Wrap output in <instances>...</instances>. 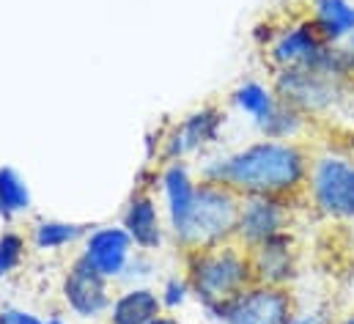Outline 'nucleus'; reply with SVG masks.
Wrapping results in <instances>:
<instances>
[{"label": "nucleus", "instance_id": "f257e3e1", "mask_svg": "<svg viewBox=\"0 0 354 324\" xmlns=\"http://www.w3.org/2000/svg\"><path fill=\"white\" fill-rule=\"evenodd\" d=\"M313 160L308 141H269L256 138L231 152H220L198 165V179L223 184L239 198L280 195L302 198Z\"/></svg>", "mask_w": 354, "mask_h": 324}, {"label": "nucleus", "instance_id": "f03ea898", "mask_svg": "<svg viewBox=\"0 0 354 324\" xmlns=\"http://www.w3.org/2000/svg\"><path fill=\"white\" fill-rule=\"evenodd\" d=\"M181 275L187 278L192 300L206 311V316L256 283L250 253L236 240L214 247L184 250Z\"/></svg>", "mask_w": 354, "mask_h": 324}, {"label": "nucleus", "instance_id": "7ed1b4c3", "mask_svg": "<svg viewBox=\"0 0 354 324\" xmlns=\"http://www.w3.org/2000/svg\"><path fill=\"white\" fill-rule=\"evenodd\" d=\"M302 209L330 226H354V154L338 146L313 149Z\"/></svg>", "mask_w": 354, "mask_h": 324}, {"label": "nucleus", "instance_id": "20e7f679", "mask_svg": "<svg viewBox=\"0 0 354 324\" xmlns=\"http://www.w3.org/2000/svg\"><path fill=\"white\" fill-rule=\"evenodd\" d=\"M239 206H242V198L234 190L198 179V192H195L192 209H189L184 226L171 237V242L176 244L181 253L231 242L236 237Z\"/></svg>", "mask_w": 354, "mask_h": 324}, {"label": "nucleus", "instance_id": "39448f33", "mask_svg": "<svg viewBox=\"0 0 354 324\" xmlns=\"http://www.w3.org/2000/svg\"><path fill=\"white\" fill-rule=\"evenodd\" d=\"M253 39L261 47L266 66L272 72L316 69L330 47L305 14L288 17L283 22H261V25H256Z\"/></svg>", "mask_w": 354, "mask_h": 324}, {"label": "nucleus", "instance_id": "423d86ee", "mask_svg": "<svg viewBox=\"0 0 354 324\" xmlns=\"http://www.w3.org/2000/svg\"><path fill=\"white\" fill-rule=\"evenodd\" d=\"M272 85L280 99L299 107L313 124L341 116L354 102V85L333 80L319 69H280L272 72Z\"/></svg>", "mask_w": 354, "mask_h": 324}, {"label": "nucleus", "instance_id": "0eeeda50", "mask_svg": "<svg viewBox=\"0 0 354 324\" xmlns=\"http://www.w3.org/2000/svg\"><path fill=\"white\" fill-rule=\"evenodd\" d=\"M299 308L294 289L253 283L225 305H220L209 319L217 324H286Z\"/></svg>", "mask_w": 354, "mask_h": 324}, {"label": "nucleus", "instance_id": "6e6552de", "mask_svg": "<svg viewBox=\"0 0 354 324\" xmlns=\"http://www.w3.org/2000/svg\"><path fill=\"white\" fill-rule=\"evenodd\" d=\"M61 303L64 311L80 322H104L113 305V283L99 275L86 258L75 255L61 278Z\"/></svg>", "mask_w": 354, "mask_h": 324}, {"label": "nucleus", "instance_id": "1a4fd4ad", "mask_svg": "<svg viewBox=\"0 0 354 324\" xmlns=\"http://www.w3.org/2000/svg\"><path fill=\"white\" fill-rule=\"evenodd\" d=\"M225 110L217 105H203L192 113H187L181 121H176L162 138H160V160L176 162L187 160L192 154H203L206 149L217 146L223 141L225 129Z\"/></svg>", "mask_w": 354, "mask_h": 324}, {"label": "nucleus", "instance_id": "9d476101", "mask_svg": "<svg viewBox=\"0 0 354 324\" xmlns=\"http://www.w3.org/2000/svg\"><path fill=\"white\" fill-rule=\"evenodd\" d=\"M302 201L299 198H280V195H250L242 198L239 220H236V242L242 247H256L274 234L294 231L299 217Z\"/></svg>", "mask_w": 354, "mask_h": 324}, {"label": "nucleus", "instance_id": "9b49d317", "mask_svg": "<svg viewBox=\"0 0 354 324\" xmlns=\"http://www.w3.org/2000/svg\"><path fill=\"white\" fill-rule=\"evenodd\" d=\"M248 253H250L256 283L294 289L297 280L302 278V244L297 231L274 234L256 247H250Z\"/></svg>", "mask_w": 354, "mask_h": 324}, {"label": "nucleus", "instance_id": "f8f14e48", "mask_svg": "<svg viewBox=\"0 0 354 324\" xmlns=\"http://www.w3.org/2000/svg\"><path fill=\"white\" fill-rule=\"evenodd\" d=\"M132 244L143 253H157L165 240H168V223H165V212L154 198V190L149 187H138L132 192V198L127 201L124 212H121V223H118Z\"/></svg>", "mask_w": 354, "mask_h": 324}, {"label": "nucleus", "instance_id": "ddd939ff", "mask_svg": "<svg viewBox=\"0 0 354 324\" xmlns=\"http://www.w3.org/2000/svg\"><path fill=\"white\" fill-rule=\"evenodd\" d=\"M135 250L138 247L132 244L129 234L121 226H96L83 240V250L77 255L86 258L91 267L99 275H104L110 283H121Z\"/></svg>", "mask_w": 354, "mask_h": 324}, {"label": "nucleus", "instance_id": "4468645a", "mask_svg": "<svg viewBox=\"0 0 354 324\" xmlns=\"http://www.w3.org/2000/svg\"><path fill=\"white\" fill-rule=\"evenodd\" d=\"M157 187L162 192V212H165V223H168V237H174L184 226V220L192 209V201L198 192V173L192 170V165L187 160L165 162L160 168Z\"/></svg>", "mask_w": 354, "mask_h": 324}, {"label": "nucleus", "instance_id": "2eb2a0df", "mask_svg": "<svg viewBox=\"0 0 354 324\" xmlns=\"http://www.w3.org/2000/svg\"><path fill=\"white\" fill-rule=\"evenodd\" d=\"M302 14L327 44H349L354 36V0H305Z\"/></svg>", "mask_w": 354, "mask_h": 324}, {"label": "nucleus", "instance_id": "dca6fc26", "mask_svg": "<svg viewBox=\"0 0 354 324\" xmlns=\"http://www.w3.org/2000/svg\"><path fill=\"white\" fill-rule=\"evenodd\" d=\"M165 314L160 289L151 286H124L107 311L104 324H149L154 316Z\"/></svg>", "mask_w": 354, "mask_h": 324}, {"label": "nucleus", "instance_id": "f3484780", "mask_svg": "<svg viewBox=\"0 0 354 324\" xmlns=\"http://www.w3.org/2000/svg\"><path fill=\"white\" fill-rule=\"evenodd\" d=\"M313 127L316 124L299 107L288 105L286 99H277L272 113L256 127V132L259 138H269V141H308L313 135Z\"/></svg>", "mask_w": 354, "mask_h": 324}, {"label": "nucleus", "instance_id": "a211bd4d", "mask_svg": "<svg viewBox=\"0 0 354 324\" xmlns=\"http://www.w3.org/2000/svg\"><path fill=\"white\" fill-rule=\"evenodd\" d=\"M277 91L272 80H259V78H248L231 91V107L245 116L253 127H259L266 116L272 113V107L277 105Z\"/></svg>", "mask_w": 354, "mask_h": 324}, {"label": "nucleus", "instance_id": "6ab92c4d", "mask_svg": "<svg viewBox=\"0 0 354 324\" xmlns=\"http://www.w3.org/2000/svg\"><path fill=\"white\" fill-rule=\"evenodd\" d=\"M88 226L69 220H36L28 231V242L39 253H61L88 237Z\"/></svg>", "mask_w": 354, "mask_h": 324}, {"label": "nucleus", "instance_id": "aec40b11", "mask_svg": "<svg viewBox=\"0 0 354 324\" xmlns=\"http://www.w3.org/2000/svg\"><path fill=\"white\" fill-rule=\"evenodd\" d=\"M30 204H33V198H30L25 179L14 168L0 165V217L14 220L19 215H28Z\"/></svg>", "mask_w": 354, "mask_h": 324}, {"label": "nucleus", "instance_id": "412c9836", "mask_svg": "<svg viewBox=\"0 0 354 324\" xmlns=\"http://www.w3.org/2000/svg\"><path fill=\"white\" fill-rule=\"evenodd\" d=\"M28 237L19 234L17 228H6L0 234V278H11L14 272H19V267L25 264L28 255Z\"/></svg>", "mask_w": 354, "mask_h": 324}, {"label": "nucleus", "instance_id": "4be33fe9", "mask_svg": "<svg viewBox=\"0 0 354 324\" xmlns=\"http://www.w3.org/2000/svg\"><path fill=\"white\" fill-rule=\"evenodd\" d=\"M160 300H162V308H165L168 314H174V311H178L181 305H187V303L192 300L189 283H187V278H184L181 272L162 280V286H160Z\"/></svg>", "mask_w": 354, "mask_h": 324}, {"label": "nucleus", "instance_id": "5701e85b", "mask_svg": "<svg viewBox=\"0 0 354 324\" xmlns=\"http://www.w3.org/2000/svg\"><path fill=\"white\" fill-rule=\"evenodd\" d=\"M151 255H154V253L135 250V255H132V261H129V267H127L121 283H124V286H143L140 280H146V278L154 272V258H151Z\"/></svg>", "mask_w": 354, "mask_h": 324}, {"label": "nucleus", "instance_id": "b1692460", "mask_svg": "<svg viewBox=\"0 0 354 324\" xmlns=\"http://www.w3.org/2000/svg\"><path fill=\"white\" fill-rule=\"evenodd\" d=\"M0 324H47V319H41L39 314L19 308V305H3L0 308Z\"/></svg>", "mask_w": 354, "mask_h": 324}, {"label": "nucleus", "instance_id": "393cba45", "mask_svg": "<svg viewBox=\"0 0 354 324\" xmlns=\"http://www.w3.org/2000/svg\"><path fill=\"white\" fill-rule=\"evenodd\" d=\"M335 316H330L327 308H297V314L288 319L286 324H333Z\"/></svg>", "mask_w": 354, "mask_h": 324}, {"label": "nucleus", "instance_id": "a878e982", "mask_svg": "<svg viewBox=\"0 0 354 324\" xmlns=\"http://www.w3.org/2000/svg\"><path fill=\"white\" fill-rule=\"evenodd\" d=\"M149 324H181V319H178V316H174V314H168V311H165V314L154 316V319H151Z\"/></svg>", "mask_w": 354, "mask_h": 324}, {"label": "nucleus", "instance_id": "bb28decb", "mask_svg": "<svg viewBox=\"0 0 354 324\" xmlns=\"http://www.w3.org/2000/svg\"><path fill=\"white\" fill-rule=\"evenodd\" d=\"M333 324H354V311L344 314V316H335V319H333Z\"/></svg>", "mask_w": 354, "mask_h": 324}, {"label": "nucleus", "instance_id": "cd10ccee", "mask_svg": "<svg viewBox=\"0 0 354 324\" xmlns=\"http://www.w3.org/2000/svg\"><path fill=\"white\" fill-rule=\"evenodd\" d=\"M47 324H72L66 316H61V314H53V316H47Z\"/></svg>", "mask_w": 354, "mask_h": 324}, {"label": "nucleus", "instance_id": "c85d7f7f", "mask_svg": "<svg viewBox=\"0 0 354 324\" xmlns=\"http://www.w3.org/2000/svg\"><path fill=\"white\" fill-rule=\"evenodd\" d=\"M349 47H352V50H354V36H352V39H349Z\"/></svg>", "mask_w": 354, "mask_h": 324}]
</instances>
